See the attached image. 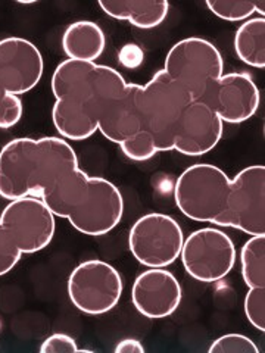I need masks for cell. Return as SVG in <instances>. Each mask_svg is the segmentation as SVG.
Wrapping results in <instances>:
<instances>
[{"label": "cell", "mask_w": 265, "mask_h": 353, "mask_svg": "<svg viewBox=\"0 0 265 353\" xmlns=\"http://www.w3.org/2000/svg\"><path fill=\"white\" fill-rule=\"evenodd\" d=\"M106 48L104 30L93 21H75L62 34V49L68 59L96 62Z\"/></svg>", "instance_id": "cell-19"}, {"label": "cell", "mask_w": 265, "mask_h": 353, "mask_svg": "<svg viewBox=\"0 0 265 353\" xmlns=\"http://www.w3.org/2000/svg\"><path fill=\"white\" fill-rule=\"evenodd\" d=\"M184 271L199 283H217L231 272L236 263V246L218 228H199L187 237L180 253Z\"/></svg>", "instance_id": "cell-7"}, {"label": "cell", "mask_w": 265, "mask_h": 353, "mask_svg": "<svg viewBox=\"0 0 265 353\" xmlns=\"http://www.w3.org/2000/svg\"><path fill=\"white\" fill-rule=\"evenodd\" d=\"M44 61L35 43L22 37L0 40V83L9 94H26L43 77Z\"/></svg>", "instance_id": "cell-12"}, {"label": "cell", "mask_w": 265, "mask_h": 353, "mask_svg": "<svg viewBox=\"0 0 265 353\" xmlns=\"http://www.w3.org/2000/svg\"><path fill=\"white\" fill-rule=\"evenodd\" d=\"M22 114H24V105H22L19 96L6 93L0 103V130L15 127L21 121Z\"/></svg>", "instance_id": "cell-29"}, {"label": "cell", "mask_w": 265, "mask_h": 353, "mask_svg": "<svg viewBox=\"0 0 265 353\" xmlns=\"http://www.w3.org/2000/svg\"><path fill=\"white\" fill-rule=\"evenodd\" d=\"M164 71L199 101L208 85L224 74V59L211 41L201 37L183 39L167 53Z\"/></svg>", "instance_id": "cell-4"}, {"label": "cell", "mask_w": 265, "mask_h": 353, "mask_svg": "<svg viewBox=\"0 0 265 353\" xmlns=\"http://www.w3.org/2000/svg\"><path fill=\"white\" fill-rule=\"evenodd\" d=\"M50 209L40 197L24 196L10 201L2 215L0 225L12 239L22 255L46 249L57 231V223Z\"/></svg>", "instance_id": "cell-9"}, {"label": "cell", "mask_w": 265, "mask_h": 353, "mask_svg": "<svg viewBox=\"0 0 265 353\" xmlns=\"http://www.w3.org/2000/svg\"><path fill=\"white\" fill-rule=\"evenodd\" d=\"M199 101L211 108L223 123L242 124L257 114L261 94L251 75L230 72L209 84Z\"/></svg>", "instance_id": "cell-11"}, {"label": "cell", "mask_w": 265, "mask_h": 353, "mask_svg": "<svg viewBox=\"0 0 265 353\" xmlns=\"http://www.w3.org/2000/svg\"><path fill=\"white\" fill-rule=\"evenodd\" d=\"M36 163V139L17 137L0 150V197L31 196Z\"/></svg>", "instance_id": "cell-15"}, {"label": "cell", "mask_w": 265, "mask_h": 353, "mask_svg": "<svg viewBox=\"0 0 265 353\" xmlns=\"http://www.w3.org/2000/svg\"><path fill=\"white\" fill-rule=\"evenodd\" d=\"M231 180L211 163H195L186 168L174 185L179 211L196 223L217 224L227 211Z\"/></svg>", "instance_id": "cell-3"}, {"label": "cell", "mask_w": 265, "mask_h": 353, "mask_svg": "<svg viewBox=\"0 0 265 353\" xmlns=\"http://www.w3.org/2000/svg\"><path fill=\"white\" fill-rule=\"evenodd\" d=\"M5 96H6V90H5V87L2 85V83H0V103H2Z\"/></svg>", "instance_id": "cell-34"}, {"label": "cell", "mask_w": 265, "mask_h": 353, "mask_svg": "<svg viewBox=\"0 0 265 353\" xmlns=\"http://www.w3.org/2000/svg\"><path fill=\"white\" fill-rule=\"evenodd\" d=\"M79 167V158L68 141L49 136L36 140V163L31 196L40 197L65 175Z\"/></svg>", "instance_id": "cell-16"}, {"label": "cell", "mask_w": 265, "mask_h": 353, "mask_svg": "<svg viewBox=\"0 0 265 353\" xmlns=\"http://www.w3.org/2000/svg\"><path fill=\"white\" fill-rule=\"evenodd\" d=\"M66 290L71 303L80 312L104 315L118 305L124 284L114 265L101 259H88L71 271Z\"/></svg>", "instance_id": "cell-5"}, {"label": "cell", "mask_w": 265, "mask_h": 353, "mask_svg": "<svg viewBox=\"0 0 265 353\" xmlns=\"http://www.w3.org/2000/svg\"><path fill=\"white\" fill-rule=\"evenodd\" d=\"M123 215L124 199L118 187L102 176H90L84 199L66 219L80 233L101 237L110 233Z\"/></svg>", "instance_id": "cell-10"}, {"label": "cell", "mask_w": 265, "mask_h": 353, "mask_svg": "<svg viewBox=\"0 0 265 353\" xmlns=\"http://www.w3.org/2000/svg\"><path fill=\"white\" fill-rule=\"evenodd\" d=\"M193 102L181 85L174 83L164 70L140 87L137 96L141 130L149 131L158 152L174 150L177 125L184 109Z\"/></svg>", "instance_id": "cell-2"}, {"label": "cell", "mask_w": 265, "mask_h": 353, "mask_svg": "<svg viewBox=\"0 0 265 353\" xmlns=\"http://www.w3.org/2000/svg\"><path fill=\"white\" fill-rule=\"evenodd\" d=\"M209 353H259V347L248 336L226 334L214 340L208 349Z\"/></svg>", "instance_id": "cell-27"}, {"label": "cell", "mask_w": 265, "mask_h": 353, "mask_svg": "<svg viewBox=\"0 0 265 353\" xmlns=\"http://www.w3.org/2000/svg\"><path fill=\"white\" fill-rule=\"evenodd\" d=\"M41 353H77L81 352L77 346V341L63 333H55L44 339L40 346Z\"/></svg>", "instance_id": "cell-30"}, {"label": "cell", "mask_w": 265, "mask_h": 353, "mask_svg": "<svg viewBox=\"0 0 265 353\" xmlns=\"http://www.w3.org/2000/svg\"><path fill=\"white\" fill-rule=\"evenodd\" d=\"M242 277L248 289L265 287V234L252 236L240 250Z\"/></svg>", "instance_id": "cell-23"}, {"label": "cell", "mask_w": 265, "mask_h": 353, "mask_svg": "<svg viewBox=\"0 0 265 353\" xmlns=\"http://www.w3.org/2000/svg\"><path fill=\"white\" fill-rule=\"evenodd\" d=\"M209 12L228 22L246 21L255 14V2H227V0H208L205 3Z\"/></svg>", "instance_id": "cell-25"}, {"label": "cell", "mask_w": 265, "mask_h": 353, "mask_svg": "<svg viewBox=\"0 0 265 353\" xmlns=\"http://www.w3.org/2000/svg\"><path fill=\"white\" fill-rule=\"evenodd\" d=\"M183 299L181 284L171 271L148 268L139 274L131 289V302L136 311L149 319L171 316Z\"/></svg>", "instance_id": "cell-13"}, {"label": "cell", "mask_w": 265, "mask_h": 353, "mask_svg": "<svg viewBox=\"0 0 265 353\" xmlns=\"http://www.w3.org/2000/svg\"><path fill=\"white\" fill-rule=\"evenodd\" d=\"M184 233L177 221L161 212L140 216L128 234V249L146 268H167L180 258Z\"/></svg>", "instance_id": "cell-6"}, {"label": "cell", "mask_w": 265, "mask_h": 353, "mask_svg": "<svg viewBox=\"0 0 265 353\" xmlns=\"http://www.w3.org/2000/svg\"><path fill=\"white\" fill-rule=\"evenodd\" d=\"M99 8L108 17L118 21H128L132 27L152 30L159 27L170 12L168 2H136V0H118V2H99Z\"/></svg>", "instance_id": "cell-20"}, {"label": "cell", "mask_w": 265, "mask_h": 353, "mask_svg": "<svg viewBox=\"0 0 265 353\" xmlns=\"http://www.w3.org/2000/svg\"><path fill=\"white\" fill-rule=\"evenodd\" d=\"M255 12L261 14V18H264V15H265V10H264V2L255 3Z\"/></svg>", "instance_id": "cell-33"}, {"label": "cell", "mask_w": 265, "mask_h": 353, "mask_svg": "<svg viewBox=\"0 0 265 353\" xmlns=\"http://www.w3.org/2000/svg\"><path fill=\"white\" fill-rule=\"evenodd\" d=\"M215 225L237 228L248 236L265 234L264 165H251L231 180L227 211Z\"/></svg>", "instance_id": "cell-8"}, {"label": "cell", "mask_w": 265, "mask_h": 353, "mask_svg": "<svg viewBox=\"0 0 265 353\" xmlns=\"http://www.w3.org/2000/svg\"><path fill=\"white\" fill-rule=\"evenodd\" d=\"M117 353H145L146 349L136 339H124L115 346Z\"/></svg>", "instance_id": "cell-32"}, {"label": "cell", "mask_w": 265, "mask_h": 353, "mask_svg": "<svg viewBox=\"0 0 265 353\" xmlns=\"http://www.w3.org/2000/svg\"><path fill=\"white\" fill-rule=\"evenodd\" d=\"M235 52L237 58L252 68H265V19H246L237 28L235 36Z\"/></svg>", "instance_id": "cell-22"}, {"label": "cell", "mask_w": 265, "mask_h": 353, "mask_svg": "<svg viewBox=\"0 0 265 353\" xmlns=\"http://www.w3.org/2000/svg\"><path fill=\"white\" fill-rule=\"evenodd\" d=\"M119 149L124 157L135 162H145L159 153L157 149L153 136L146 130H140L136 134L130 136L123 143H119Z\"/></svg>", "instance_id": "cell-24"}, {"label": "cell", "mask_w": 265, "mask_h": 353, "mask_svg": "<svg viewBox=\"0 0 265 353\" xmlns=\"http://www.w3.org/2000/svg\"><path fill=\"white\" fill-rule=\"evenodd\" d=\"M96 63L65 59L53 71L50 87L55 101H90Z\"/></svg>", "instance_id": "cell-18"}, {"label": "cell", "mask_w": 265, "mask_h": 353, "mask_svg": "<svg viewBox=\"0 0 265 353\" xmlns=\"http://www.w3.org/2000/svg\"><path fill=\"white\" fill-rule=\"evenodd\" d=\"M243 309L248 321L259 331H265V287H252L248 290Z\"/></svg>", "instance_id": "cell-26"}, {"label": "cell", "mask_w": 265, "mask_h": 353, "mask_svg": "<svg viewBox=\"0 0 265 353\" xmlns=\"http://www.w3.org/2000/svg\"><path fill=\"white\" fill-rule=\"evenodd\" d=\"M22 258V252L0 225V277L12 271Z\"/></svg>", "instance_id": "cell-28"}, {"label": "cell", "mask_w": 265, "mask_h": 353, "mask_svg": "<svg viewBox=\"0 0 265 353\" xmlns=\"http://www.w3.org/2000/svg\"><path fill=\"white\" fill-rule=\"evenodd\" d=\"M224 132V123L214 110L201 101H193L184 109L177 125L174 150L184 157H204L219 143Z\"/></svg>", "instance_id": "cell-14"}, {"label": "cell", "mask_w": 265, "mask_h": 353, "mask_svg": "<svg viewBox=\"0 0 265 353\" xmlns=\"http://www.w3.org/2000/svg\"><path fill=\"white\" fill-rule=\"evenodd\" d=\"M140 87L127 83L112 66L96 65L92 102L97 118V131L109 141L119 145L141 130L137 105Z\"/></svg>", "instance_id": "cell-1"}, {"label": "cell", "mask_w": 265, "mask_h": 353, "mask_svg": "<svg viewBox=\"0 0 265 353\" xmlns=\"http://www.w3.org/2000/svg\"><path fill=\"white\" fill-rule=\"evenodd\" d=\"M88 176L83 170L65 175L57 184H53L48 192H44L40 199L55 216L68 218L74 209L80 205L87 193Z\"/></svg>", "instance_id": "cell-21"}, {"label": "cell", "mask_w": 265, "mask_h": 353, "mask_svg": "<svg viewBox=\"0 0 265 353\" xmlns=\"http://www.w3.org/2000/svg\"><path fill=\"white\" fill-rule=\"evenodd\" d=\"M143 58H145L143 50L137 46V44H132V43L126 44V46L121 48L118 53V59L126 66V68H137V66L141 65Z\"/></svg>", "instance_id": "cell-31"}, {"label": "cell", "mask_w": 265, "mask_h": 353, "mask_svg": "<svg viewBox=\"0 0 265 353\" xmlns=\"http://www.w3.org/2000/svg\"><path fill=\"white\" fill-rule=\"evenodd\" d=\"M52 121L59 136L70 141H83L90 139L97 131V118L90 101H55L52 108Z\"/></svg>", "instance_id": "cell-17"}]
</instances>
